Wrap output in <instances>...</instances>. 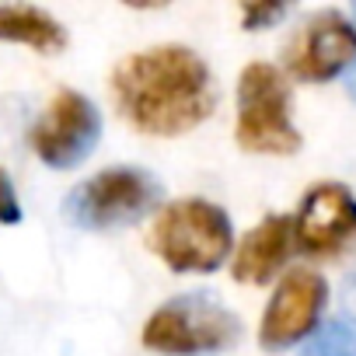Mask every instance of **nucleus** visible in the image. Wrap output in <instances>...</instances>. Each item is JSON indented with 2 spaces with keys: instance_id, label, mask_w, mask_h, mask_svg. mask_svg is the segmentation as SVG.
Wrapping results in <instances>:
<instances>
[{
  "instance_id": "f257e3e1",
  "label": "nucleus",
  "mask_w": 356,
  "mask_h": 356,
  "mask_svg": "<svg viewBox=\"0 0 356 356\" xmlns=\"http://www.w3.org/2000/svg\"><path fill=\"white\" fill-rule=\"evenodd\" d=\"M119 115L147 136H178L203 126L217 108L210 63L189 46H150L112 70Z\"/></svg>"
},
{
  "instance_id": "f03ea898",
  "label": "nucleus",
  "mask_w": 356,
  "mask_h": 356,
  "mask_svg": "<svg viewBox=\"0 0 356 356\" xmlns=\"http://www.w3.org/2000/svg\"><path fill=\"white\" fill-rule=\"evenodd\" d=\"M147 241L175 273H213L231 255L234 227L224 207L189 196L157 210Z\"/></svg>"
},
{
  "instance_id": "7ed1b4c3",
  "label": "nucleus",
  "mask_w": 356,
  "mask_h": 356,
  "mask_svg": "<svg viewBox=\"0 0 356 356\" xmlns=\"http://www.w3.org/2000/svg\"><path fill=\"white\" fill-rule=\"evenodd\" d=\"M293 95L286 74L273 63H248L238 77V122L234 140L248 154L290 157L300 150V129L293 126Z\"/></svg>"
},
{
  "instance_id": "20e7f679",
  "label": "nucleus",
  "mask_w": 356,
  "mask_h": 356,
  "mask_svg": "<svg viewBox=\"0 0 356 356\" xmlns=\"http://www.w3.org/2000/svg\"><path fill=\"white\" fill-rule=\"evenodd\" d=\"M241 335L238 314L210 290H193L164 300L143 325V346L171 356H200L231 349Z\"/></svg>"
},
{
  "instance_id": "39448f33",
  "label": "nucleus",
  "mask_w": 356,
  "mask_h": 356,
  "mask_svg": "<svg viewBox=\"0 0 356 356\" xmlns=\"http://www.w3.org/2000/svg\"><path fill=\"white\" fill-rule=\"evenodd\" d=\"M161 196H164V186L154 171L136 168V164H119L74 186L70 196L63 200V217L81 231L129 227L150 210H157Z\"/></svg>"
},
{
  "instance_id": "423d86ee",
  "label": "nucleus",
  "mask_w": 356,
  "mask_h": 356,
  "mask_svg": "<svg viewBox=\"0 0 356 356\" xmlns=\"http://www.w3.org/2000/svg\"><path fill=\"white\" fill-rule=\"evenodd\" d=\"M32 150L39 154L42 164L67 171L77 168L81 161H88L102 140V112L98 105L74 91V88H60L46 112L39 115V122L32 126Z\"/></svg>"
},
{
  "instance_id": "0eeeda50",
  "label": "nucleus",
  "mask_w": 356,
  "mask_h": 356,
  "mask_svg": "<svg viewBox=\"0 0 356 356\" xmlns=\"http://www.w3.org/2000/svg\"><path fill=\"white\" fill-rule=\"evenodd\" d=\"M293 245L307 259H339L356 248V196L342 182H318L293 213Z\"/></svg>"
},
{
  "instance_id": "6e6552de",
  "label": "nucleus",
  "mask_w": 356,
  "mask_h": 356,
  "mask_svg": "<svg viewBox=\"0 0 356 356\" xmlns=\"http://www.w3.org/2000/svg\"><path fill=\"white\" fill-rule=\"evenodd\" d=\"M283 63L297 81L325 84L356 67V25L342 11H314L286 42Z\"/></svg>"
},
{
  "instance_id": "1a4fd4ad",
  "label": "nucleus",
  "mask_w": 356,
  "mask_h": 356,
  "mask_svg": "<svg viewBox=\"0 0 356 356\" xmlns=\"http://www.w3.org/2000/svg\"><path fill=\"white\" fill-rule=\"evenodd\" d=\"M325 300V276H318L314 269H290L269 297V307L259 325V346L266 353H283L297 342H307L318 332Z\"/></svg>"
},
{
  "instance_id": "9d476101",
  "label": "nucleus",
  "mask_w": 356,
  "mask_h": 356,
  "mask_svg": "<svg viewBox=\"0 0 356 356\" xmlns=\"http://www.w3.org/2000/svg\"><path fill=\"white\" fill-rule=\"evenodd\" d=\"M293 252V217L286 213H269L255 231H248L234 252L231 273L238 283H269L290 259Z\"/></svg>"
},
{
  "instance_id": "9b49d317",
  "label": "nucleus",
  "mask_w": 356,
  "mask_h": 356,
  "mask_svg": "<svg viewBox=\"0 0 356 356\" xmlns=\"http://www.w3.org/2000/svg\"><path fill=\"white\" fill-rule=\"evenodd\" d=\"M0 42H22L39 53H60L67 46V32L46 8L0 4Z\"/></svg>"
},
{
  "instance_id": "f8f14e48",
  "label": "nucleus",
  "mask_w": 356,
  "mask_h": 356,
  "mask_svg": "<svg viewBox=\"0 0 356 356\" xmlns=\"http://www.w3.org/2000/svg\"><path fill=\"white\" fill-rule=\"evenodd\" d=\"M300 356H356V318L342 314L325 321L300 349Z\"/></svg>"
},
{
  "instance_id": "ddd939ff",
  "label": "nucleus",
  "mask_w": 356,
  "mask_h": 356,
  "mask_svg": "<svg viewBox=\"0 0 356 356\" xmlns=\"http://www.w3.org/2000/svg\"><path fill=\"white\" fill-rule=\"evenodd\" d=\"M283 15H286V4H241V25L248 32L269 29V25L283 22Z\"/></svg>"
},
{
  "instance_id": "4468645a",
  "label": "nucleus",
  "mask_w": 356,
  "mask_h": 356,
  "mask_svg": "<svg viewBox=\"0 0 356 356\" xmlns=\"http://www.w3.org/2000/svg\"><path fill=\"white\" fill-rule=\"evenodd\" d=\"M22 217H25V210H22L18 189H15V182H11V175L0 168V224L15 227V224H22Z\"/></svg>"
},
{
  "instance_id": "2eb2a0df",
  "label": "nucleus",
  "mask_w": 356,
  "mask_h": 356,
  "mask_svg": "<svg viewBox=\"0 0 356 356\" xmlns=\"http://www.w3.org/2000/svg\"><path fill=\"white\" fill-rule=\"evenodd\" d=\"M342 300H346V307H349V318H356V269L349 273V280H346V286H342Z\"/></svg>"
},
{
  "instance_id": "dca6fc26",
  "label": "nucleus",
  "mask_w": 356,
  "mask_h": 356,
  "mask_svg": "<svg viewBox=\"0 0 356 356\" xmlns=\"http://www.w3.org/2000/svg\"><path fill=\"white\" fill-rule=\"evenodd\" d=\"M346 91H349V98L356 102V67H353V70L346 74Z\"/></svg>"
},
{
  "instance_id": "f3484780",
  "label": "nucleus",
  "mask_w": 356,
  "mask_h": 356,
  "mask_svg": "<svg viewBox=\"0 0 356 356\" xmlns=\"http://www.w3.org/2000/svg\"><path fill=\"white\" fill-rule=\"evenodd\" d=\"M353 18H356V4H353Z\"/></svg>"
}]
</instances>
